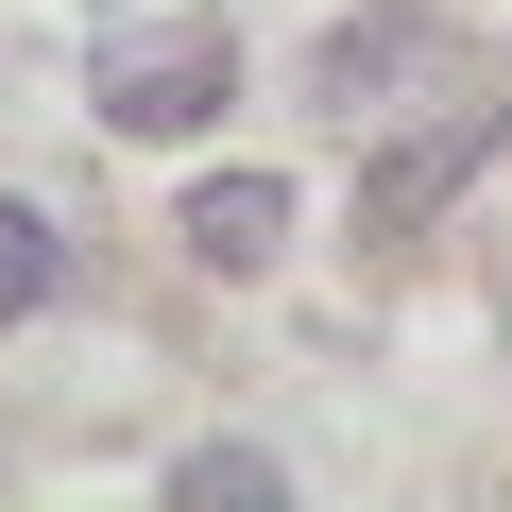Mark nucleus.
I'll return each instance as SVG.
<instances>
[{
  "label": "nucleus",
  "mask_w": 512,
  "mask_h": 512,
  "mask_svg": "<svg viewBox=\"0 0 512 512\" xmlns=\"http://www.w3.org/2000/svg\"><path fill=\"white\" fill-rule=\"evenodd\" d=\"M410 86H478V52L427 18V0H376V18H325L308 35V103L325 120H393Z\"/></svg>",
  "instance_id": "nucleus-1"
},
{
  "label": "nucleus",
  "mask_w": 512,
  "mask_h": 512,
  "mask_svg": "<svg viewBox=\"0 0 512 512\" xmlns=\"http://www.w3.org/2000/svg\"><path fill=\"white\" fill-rule=\"evenodd\" d=\"M495 137H512V86H461L427 137H393V154H359V239H427L478 171H495Z\"/></svg>",
  "instance_id": "nucleus-2"
},
{
  "label": "nucleus",
  "mask_w": 512,
  "mask_h": 512,
  "mask_svg": "<svg viewBox=\"0 0 512 512\" xmlns=\"http://www.w3.org/2000/svg\"><path fill=\"white\" fill-rule=\"evenodd\" d=\"M86 103H103L120 137H205V120L239 103V35H222V18H205V35H154V52H120Z\"/></svg>",
  "instance_id": "nucleus-3"
},
{
  "label": "nucleus",
  "mask_w": 512,
  "mask_h": 512,
  "mask_svg": "<svg viewBox=\"0 0 512 512\" xmlns=\"http://www.w3.org/2000/svg\"><path fill=\"white\" fill-rule=\"evenodd\" d=\"M171 239L205 256V274H274V256H291V188H274V171H205Z\"/></svg>",
  "instance_id": "nucleus-4"
},
{
  "label": "nucleus",
  "mask_w": 512,
  "mask_h": 512,
  "mask_svg": "<svg viewBox=\"0 0 512 512\" xmlns=\"http://www.w3.org/2000/svg\"><path fill=\"white\" fill-rule=\"evenodd\" d=\"M52 274H69V256H52V222L0 188V325H35V308H52Z\"/></svg>",
  "instance_id": "nucleus-5"
},
{
  "label": "nucleus",
  "mask_w": 512,
  "mask_h": 512,
  "mask_svg": "<svg viewBox=\"0 0 512 512\" xmlns=\"http://www.w3.org/2000/svg\"><path fill=\"white\" fill-rule=\"evenodd\" d=\"M171 495H188V512H274V461H256V444H205Z\"/></svg>",
  "instance_id": "nucleus-6"
}]
</instances>
